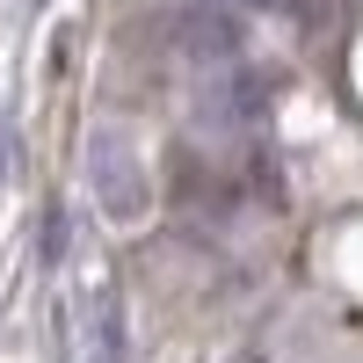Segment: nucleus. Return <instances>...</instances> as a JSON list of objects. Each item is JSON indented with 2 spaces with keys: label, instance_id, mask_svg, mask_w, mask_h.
I'll list each match as a JSON object with an SVG mask.
<instances>
[{
  "label": "nucleus",
  "instance_id": "f257e3e1",
  "mask_svg": "<svg viewBox=\"0 0 363 363\" xmlns=\"http://www.w3.org/2000/svg\"><path fill=\"white\" fill-rule=\"evenodd\" d=\"M87 189H95L102 218H116V225H138L145 211H153V174H145L138 145L116 131V124L87 131Z\"/></svg>",
  "mask_w": 363,
  "mask_h": 363
},
{
  "label": "nucleus",
  "instance_id": "f03ea898",
  "mask_svg": "<svg viewBox=\"0 0 363 363\" xmlns=\"http://www.w3.org/2000/svg\"><path fill=\"white\" fill-rule=\"evenodd\" d=\"M80 356L87 363H131V335H124V306H116V291H87L80 306Z\"/></svg>",
  "mask_w": 363,
  "mask_h": 363
},
{
  "label": "nucleus",
  "instance_id": "20e7f679",
  "mask_svg": "<svg viewBox=\"0 0 363 363\" xmlns=\"http://www.w3.org/2000/svg\"><path fill=\"white\" fill-rule=\"evenodd\" d=\"M44 262H66V211H58V203L44 218Z\"/></svg>",
  "mask_w": 363,
  "mask_h": 363
},
{
  "label": "nucleus",
  "instance_id": "7ed1b4c3",
  "mask_svg": "<svg viewBox=\"0 0 363 363\" xmlns=\"http://www.w3.org/2000/svg\"><path fill=\"white\" fill-rule=\"evenodd\" d=\"M174 44L189 51V58H233L240 51V15H225V8H182V22H174Z\"/></svg>",
  "mask_w": 363,
  "mask_h": 363
},
{
  "label": "nucleus",
  "instance_id": "39448f33",
  "mask_svg": "<svg viewBox=\"0 0 363 363\" xmlns=\"http://www.w3.org/2000/svg\"><path fill=\"white\" fill-rule=\"evenodd\" d=\"M8 167H15V131H8V116H0V182H8Z\"/></svg>",
  "mask_w": 363,
  "mask_h": 363
}]
</instances>
